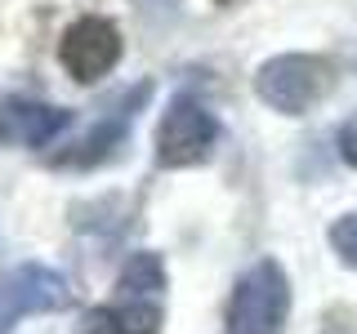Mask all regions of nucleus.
Listing matches in <instances>:
<instances>
[{
    "instance_id": "nucleus-1",
    "label": "nucleus",
    "mask_w": 357,
    "mask_h": 334,
    "mask_svg": "<svg viewBox=\"0 0 357 334\" xmlns=\"http://www.w3.org/2000/svg\"><path fill=\"white\" fill-rule=\"evenodd\" d=\"M331 89H335V63L321 54H277L255 72V94L282 116H304Z\"/></svg>"
},
{
    "instance_id": "nucleus-2",
    "label": "nucleus",
    "mask_w": 357,
    "mask_h": 334,
    "mask_svg": "<svg viewBox=\"0 0 357 334\" xmlns=\"http://www.w3.org/2000/svg\"><path fill=\"white\" fill-rule=\"evenodd\" d=\"M290 317V281L277 259H259L228 294V334H282Z\"/></svg>"
},
{
    "instance_id": "nucleus-3",
    "label": "nucleus",
    "mask_w": 357,
    "mask_h": 334,
    "mask_svg": "<svg viewBox=\"0 0 357 334\" xmlns=\"http://www.w3.org/2000/svg\"><path fill=\"white\" fill-rule=\"evenodd\" d=\"M215 143H219V120L197 98L178 94L161 111V125H156V165H165V170L201 165V161H210Z\"/></svg>"
},
{
    "instance_id": "nucleus-4",
    "label": "nucleus",
    "mask_w": 357,
    "mask_h": 334,
    "mask_svg": "<svg viewBox=\"0 0 357 334\" xmlns=\"http://www.w3.org/2000/svg\"><path fill=\"white\" fill-rule=\"evenodd\" d=\"M67 303H72V285L63 272L45 263H18L0 276V334H9L22 317L63 312Z\"/></svg>"
},
{
    "instance_id": "nucleus-5",
    "label": "nucleus",
    "mask_w": 357,
    "mask_h": 334,
    "mask_svg": "<svg viewBox=\"0 0 357 334\" xmlns=\"http://www.w3.org/2000/svg\"><path fill=\"white\" fill-rule=\"evenodd\" d=\"M59 63L67 67V76H76V81H98V76H107L112 67L121 63V31L112 18H98V14H85L76 18L72 27L63 31L59 40Z\"/></svg>"
},
{
    "instance_id": "nucleus-6",
    "label": "nucleus",
    "mask_w": 357,
    "mask_h": 334,
    "mask_svg": "<svg viewBox=\"0 0 357 334\" xmlns=\"http://www.w3.org/2000/svg\"><path fill=\"white\" fill-rule=\"evenodd\" d=\"M72 125L63 107L36 103V98H5L0 103V138H14L22 148H50Z\"/></svg>"
},
{
    "instance_id": "nucleus-7",
    "label": "nucleus",
    "mask_w": 357,
    "mask_h": 334,
    "mask_svg": "<svg viewBox=\"0 0 357 334\" xmlns=\"http://www.w3.org/2000/svg\"><path fill=\"white\" fill-rule=\"evenodd\" d=\"M76 334H161V308L152 299L98 303L81 317V330Z\"/></svg>"
},
{
    "instance_id": "nucleus-8",
    "label": "nucleus",
    "mask_w": 357,
    "mask_h": 334,
    "mask_svg": "<svg viewBox=\"0 0 357 334\" xmlns=\"http://www.w3.org/2000/svg\"><path fill=\"white\" fill-rule=\"evenodd\" d=\"M143 94H148V89H134V94H130V103H126V111H121V116H107L103 125H98L94 134H85V138L76 143L72 152L54 156V165H81V170H89V165L107 161V156L116 152V143H126V129H130V120H134V107L143 103Z\"/></svg>"
},
{
    "instance_id": "nucleus-9",
    "label": "nucleus",
    "mask_w": 357,
    "mask_h": 334,
    "mask_svg": "<svg viewBox=\"0 0 357 334\" xmlns=\"http://www.w3.org/2000/svg\"><path fill=\"white\" fill-rule=\"evenodd\" d=\"M165 289V263L156 254H134L121 272V299H152Z\"/></svg>"
},
{
    "instance_id": "nucleus-10",
    "label": "nucleus",
    "mask_w": 357,
    "mask_h": 334,
    "mask_svg": "<svg viewBox=\"0 0 357 334\" xmlns=\"http://www.w3.org/2000/svg\"><path fill=\"white\" fill-rule=\"evenodd\" d=\"M331 250L349 267H357V214H344L331 223Z\"/></svg>"
},
{
    "instance_id": "nucleus-11",
    "label": "nucleus",
    "mask_w": 357,
    "mask_h": 334,
    "mask_svg": "<svg viewBox=\"0 0 357 334\" xmlns=\"http://www.w3.org/2000/svg\"><path fill=\"white\" fill-rule=\"evenodd\" d=\"M335 148H340L344 165H353V170H357V111L340 125V134H335Z\"/></svg>"
}]
</instances>
